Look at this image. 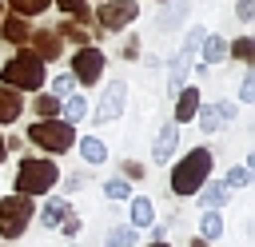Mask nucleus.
Wrapping results in <instances>:
<instances>
[{"label":"nucleus","mask_w":255,"mask_h":247,"mask_svg":"<svg viewBox=\"0 0 255 247\" xmlns=\"http://www.w3.org/2000/svg\"><path fill=\"white\" fill-rule=\"evenodd\" d=\"M207 171H211V151L207 147H195L191 155H183L171 171V191L175 195H195L203 183H207Z\"/></svg>","instance_id":"1"},{"label":"nucleus","mask_w":255,"mask_h":247,"mask_svg":"<svg viewBox=\"0 0 255 247\" xmlns=\"http://www.w3.org/2000/svg\"><path fill=\"white\" fill-rule=\"evenodd\" d=\"M56 179H60V171H56L52 159H24L20 171H16V195H28V199L44 195V191L56 187Z\"/></svg>","instance_id":"2"},{"label":"nucleus","mask_w":255,"mask_h":247,"mask_svg":"<svg viewBox=\"0 0 255 247\" xmlns=\"http://www.w3.org/2000/svg\"><path fill=\"white\" fill-rule=\"evenodd\" d=\"M4 88H28V92H36L40 84H44V60H36L32 52H20V56H12L8 64H4Z\"/></svg>","instance_id":"3"},{"label":"nucleus","mask_w":255,"mask_h":247,"mask_svg":"<svg viewBox=\"0 0 255 247\" xmlns=\"http://www.w3.org/2000/svg\"><path fill=\"white\" fill-rule=\"evenodd\" d=\"M32 223V199L28 195H8L0 199V239H20Z\"/></svg>","instance_id":"4"},{"label":"nucleus","mask_w":255,"mask_h":247,"mask_svg":"<svg viewBox=\"0 0 255 247\" xmlns=\"http://www.w3.org/2000/svg\"><path fill=\"white\" fill-rule=\"evenodd\" d=\"M28 139L40 143L44 151H68V147L76 143V131H72L68 120H40V124H32Z\"/></svg>","instance_id":"5"},{"label":"nucleus","mask_w":255,"mask_h":247,"mask_svg":"<svg viewBox=\"0 0 255 247\" xmlns=\"http://www.w3.org/2000/svg\"><path fill=\"white\" fill-rule=\"evenodd\" d=\"M100 72H104V52H100V48H80L76 60H72V76H76L80 84H96Z\"/></svg>","instance_id":"6"},{"label":"nucleus","mask_w":255,"mask_h":247,"mask_svg":"<svg viewBox=\"0 0 255 247\" xmlns=\"http://www.w3.org/2000/svg\"><path fill=\"white\" fill-rule=\"evenodd\" d=\"M124 104H128V84H108V92H104V100L96 104V124H112L120 112H124Z\"/></svg>","instance_id":"7"},{"label":"nucleus","mask_w":255,"mask_h":247,"mask_svg":"<svg viewBox=\"0 0 255 247\" xmlns=\"http://www.w3.org/2000/svg\"><path fill=\"white\" fill-rule=\"evenodd\" d=\"M135 0H112V4H104L100 12H96V20L104 24V28H124V24H131L135 20Z\"/></svg>","instance_id":"8"},{"label":"nucleus","mask_w":255,"mask_h":247,"mask_svg":"<svg viewBox=\"0 0 255 247\" xmlns=\"http://www.w3.org/2000/svg\"><path fill=\"white\" fill-rule=\"evenodd\" d=\"M195 116H199V127L211 135V131H219V124H231V120H235V104H223V100H219V104L199 108Z\"/></svg>","instance_id":"9"},{"label":"nucleus","mask_w":255,"mask_h":247,"mask_svg":"<svg viewBox=\"0 0 255 247\" xmlns=\"http://www.w3.org/2000/svg\"><path fill=\"white\" fill-rule=\"evenodd\" d=\"M68 215H72V203H68V199H48V203H44V211H40V227L56 231Z\"/></svg>","instance_id":"10"},{"label":"nucleus","mask_w":255,"mask_h":247,"mask_svg":"<svg viewBox=\"0 0 255 247\" xmlns=\"http://www.w3.org/2000/svg\"><path fill=\"white\" fill-rule=\"evenodd\" d=\"M199 191H203V195H199V203H203L207 211H219V207L231 199V187H227V183H203Z\"/></svg>","instance_id":"11"},{"label":"nucleus","mask_w":255,"mask_h":247,"mask_svg":"<svg viewBox=\"0 0 255 247\" xmlns=\"http://www.w3.org/2000/svg\"><path fill=\"white\" fill-rule=\"evenodd\" d=\"M151 223H155L151 199H147V195H135V199H131V223H128V227H151Z\"/></svg>","instance_id":"12"},{"label":"nucleus","mask_w":255,"mask_h":247,"mask_svg":"<svg viewBox=\"0 0 255 247\" xmlns=\"http://www.w3.org/2000/svg\"><path fill=\"white\" fill-rule=\"evenodd\" d=\"M195 112H199V92L195 88H183L179 92V104H175V124H187Z\"/></svg>","instance_id":"13"},{"label":"nucleus","mask_w":255,"mask_h":247,"mask_svg":"<svg viewBox=\"0 0 255 247\" xmlns=\"http://www.w3.org/2000/svg\"><path fill=\"white\" fill-rule=\"evenodd\" d=\"M135 243H139V231L128 227V223H116L108 231V239H104V247H135Z\"/></svg>","instance_id":"14"},{"label":"nucleus","mask_w":255,"mask_h":247,"mask_svg":"<svg viewBox=\"0 0 255 247\" xmlns=\"http://www.w3.org/2000/svg\"><path fill=\"white\" fill-rule=\"evenodd\" d=\"M175 139H179V135H175V124H167V127H163V131L155 135V143H151V155H155V159L163 163V159H167V155L175 151Z\"/></svg>","instance_id":"15"},{"label":"nucleus","mask_w":255,"mask_h":247,"mask_svg":"<svg viewBox=\"0 0 255 247\" xmlns=\"http://www.w3.org/2000/svg\"><path fill=\"white\" fill-rule=\"evenodd\" d=\"M0 32H4V40H12V44H24V40L32 36L20 16H4V20H0Z\"/></svg>","instance_id":"16"},{"label":"nucleus","mask_w":255,"mask_h":247,"mask_svg":"<svg viewBox=\"0 0 255 247\" xmlns=\"http://www.w3.org/2000/svg\"><path fill=\"white\" fill-rule=\"evenodd\" d=\"M32 44H36V52H32L36 60H52V56L60 52V36H56V32H36Z\"/></svg>","instance_id":"17"},{"label":"nucleus","mask_w":255,"mask_h":247,"mask_svg":"<svg viewBox=\"0 0 255 247\" xmlns=\"http://www.w3.org/2000/svg\"><path fill=\"white\" fill-rule=\"evenodd\" d=\"M199 52H203V64H219V60L227 56V40H223V36H203Z\"/></svg>","instance_id":"18"},{"label":"nucleus","mask_w":255,"mask_h":247,"mask_svg":"<svg viewBox=\"0 0 255 247\" xmlns=\"http://www.w3.org/2000/svg\"><path fill=\"white\" fill-rule=\"evenodd\" d=\"M223 235V215L219 211H203V219H199V239H219Z\"/></svg>","instance_id":"19"},{"label":"nucleus","mask_w":255,"mask_h":247,"mask_svg":"<svg viewBox=\"0 0 255 247\" xmlns=\"http://www.w3.org/2000/svg\"><path fill=\"white\" fill-rule=\"evenodd\" d=\"M20 116V96L12 88H0V124H12Z\"/></svg>","instance_id":"20"},{"label":"nucleus","mask_w":255,"mask_h":247,"mask_svg":"<svg viewBox=\"0 0 255 247\" xmlns=\"http://www.w3.org/2000/svg\"><path fill=\"white\" fill-rule=\"evenodd\" d=\"M80 155H84L88 163H104V159H108V147H104L96 135H88V139H80Z\"/></svg>","instance_id":"21"},{"label":"nucleus","mask_w":255,"mask_h":247,"mask_svg":"<svg viewBox=\"0 0 255 247\" xmlns=\"http://www.w3.org/2000/svg\"><path fill=\"white\" fill-rule=\"evenodd\" d=\"M183 12H187V4H183V0H175V4H171V8L163 12V20H155V28H159V32H167V28H175V24L183 20Z\"/></svg>","instance_id":"22"},{"label":"nucleus","mask_w":255,"mask_h":247,"mask_svg":"<svg viewBox=\"0 0 255 247\" xmlns=\"http://www.w3.org/2000/svg\"><path fill=\"white\" fill-rule=\"evenodd\" d=\"M56 4H60L76 24H88V20H92V12H88V4H84V0H56Z\"/></svg>","instance_id":"23"},{"label":"nucleus","mask_w":255,"mask_h":247,"mask_svg":"<svg viewBox=\"0 0 255 247\" xmlns=\"http://www.w3.org/2000/svg\"><path fill=\"white\" fill-rule=\"evenodd\" d=\"M64 116H68V124L84 120V116H88V100H84V96H68V104H64Z\"/></svg>","instance_id":"24"},{"label":"nucleus","mask_w":255,"mask_h":247,"mask_svg":"<svg viewBox=\"0 0 255 247\" xmlns=\"http://www.w3.org/2000/svg\"><path fill=\"white\" fill-rule=\"evenodd\" d=\"M56 112H60V100H56V96H40V100H36V116H40V120H52Z\"/></svg>","instance_id":"25"},{"label":"nucleus","mask_w":255,"mask_h":247,"mask_svg":"<svg viewBox=\"0 0 255 247\" xmlns=\"http://www.w3.org/2000/svg\"><path fill=\"white\" fill-rule=\"evenodd\" d=\"M223 183H227L231 191H235V187H247V183H251V167H231Z\"/></svg>","instance_id":"26"},{"label":"nucleus","mask_w":255,"mask_h":247,"mask_svg":"<svg viewBox=\"0 0 255 247\" xmlns=\"http://www.w3.org/2000/svg\"><path fill=\"white\" fill-rule=\"evenodd\" d=\"M104 195H108V199H116V203H120V199H128V179H108V183H104Z\"/></svg>","instance_id":"27"},{"label":"nucleus","mask_w":255,"mask_h":247,"mask_svg":"<svg viewBox=\"0 0 255 247\" xmlns=\"http://www.w3.org/2000/svg\"><path fill=\"white\" fill-rule=\"evenodd\" d=\"M16 12H24V16H36V12H44L48 8V0H8Z\"/></svg>","instance_id":"28"},{"label":"nucleus","mask_w":255,"mask_h":247,"mask_svg":"<svg viewBox=\"0 0 255 247\" xmlns=\"http://www.w3.org/2000/svg\"><path fill=\"white\" fill-rule=\"evenodd\" d=\"M227 52H235L239 60H251V56H255V40H251V36H243V40H235Z\"/></svg>","instance_id":"29"},{"label":"nucleus","mask_w":255,"mask_h":247,"mask_svg":"<svg viewBox=\"0 0 255 247\" xmlns=\"http://www.w3.org/2000/svg\"><path fill=\"white\" fill-rule=\"evenodd\" d=\"M239 100H243V104H251V100H255V72H247V76H243V88H239Z\"/></svg>","instance_id":"30"},{"label":"nucleus","mask_w":255,"mask_h":247,"mask_svg":"<svg viewBox=\"0 0 255 247\" xmlns=\"http://www.w3.org/2000/svg\"><path fill=\"white\" fill-rule=\"evenodd\" d=\"M235 16H239L243 24H247V20H255V0H239V4H235Z\"/></svg>","instance_id":"31"},{"label":"nucleus","mask_w":255,"mask_h":247,"mask_svg":"<svg viewBox=\"0 0 255 247\" xmlns=\"http://www.w3.org/2000/svg\"><path fill=\"white\" fill-rule=\"evenodd\" d=\"M124 179H143V163H135V159H124Z\"/></svg>","instance_id":"32"},{"label":"nucleus","mask_w":255,"mask_h":247,"mask_svg":"<svg viewBox=\"0 0 255 247\" xmlns=\"http://www.w3.org/2000/svg\"><path fill=\"white\" fill-rule=\"evenodd\" d=\"M60 227H64V235L72 239V235H80V227H84V223H80V215H68V219L60 223Z\"/></svg>","instance_id":"33"},{"label":"nucleus","mask_w":255,"mask_h":247,"mask_svg":"<svg viewBox=\"0 0 255 247\" xmlns=\"http://www.w3.org/2000/svg\"><path fill=\"white\" fill-rule=\"evenodd\" d=\"M72 84H76L72 76H56V84H52V88H56V96H64V92H72Z\"/></svg>","instance_id":"34"},{"label":"nucleus","mask_w":255,"mask_h":247,"mask_svg":"<svg viewBox=\"0 0 255 247\" xmlns=\"http://www.w3.org/2000/svg\"><path fill=\"white\" fill-rule=\"evenodd\" d=\"M135 44H139V40H135V36H131V40H128V44H124V56H139V48H135Z\"/></svg>","instance_id":"35"},{"label":"nucleus","mask_w":255,"mask_h":247,"mask_svg":"<svg viewBox=\"0 0 255 247\" xmlns=\"http://www.w3.org/2000/svg\"><path fill=\"white\" fill-rule=\"evenodd\" d=\"M187 247H207V239H187Z\"/></svg>","instance_id":"36"},{"label":"nucleus","mask_w":255,"mask_h":247,"mask_svg":"<svg viewBox=\"0 0 255 247\" xmlns=\"http://www.w3.org/2000/svg\"><path fill=\"white\" fill-rule=\"evenodd\" d=\"M147 247H171V243H167V239H155V243H147Z\"/></svg>","instance_id":"37"},{"label":"nucleus","mask_w":255,"mask_h":247,"mask_svg":"<svg viewBox=\"0 0 255 247\" xmlns=\"http://www.w3.org/2000/svg\"><path fill=\"white\" fill-rule=\"evenodd\" d=\"M4 155H8V147H4V139H0V163H4Z\"/></svg>","instance_id":"38"},{"label":"nucleus","mask_w":255,"mask_h":247,"mask_svg":"<svg viewBox=\"0 0 255 247\" xmlns=\"http://www.w3.org/2000/svg\"><path fill=\"white\" fill-rule=\"evenodd\" d=\"M0 20H4V8H0Z\"/></svg>","instance_id":"39"}]
</instances>
